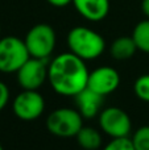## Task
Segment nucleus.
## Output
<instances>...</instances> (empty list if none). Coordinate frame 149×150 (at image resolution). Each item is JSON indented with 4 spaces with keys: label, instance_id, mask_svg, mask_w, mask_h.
<instances>
[{
    "label": "nucleus",
    "instance_id": "nucleus-11",
    "mask_svg": "<svg viewBox=\"0 0 149 150\" xmlns=\"http://www.w3.org/2000/svg\"><path fill=\"white\" fill-rule=\"evenodd\" d=\"M74 98H75L77 109H78L79 113L83 116V119H92V117H95L102 111L103 98H104V96L94 92V91L90 90L89 87L82 90L81 92H79L78 95H75Z\"/></svg>",
    "mask_w": 149,
    "mask_h": 150
},
{
    "label": "nucleus",
    "instance_id": "nucleus-4",
    "mask_svg": "<svg viewBox=\"0 0 149 150\" xmlns=\"http://www.w3.org/2000/svg\"><path fill=\"white\" fill-rule=\"evenodd\" d=\"M83 127V116L78 109L58 108L46 119V128L53 136L62 138L75 137Z\"/></svg>",
    "mask_w": 149,
    "mask_h": 150
},
{
    "label": "nucleus",
    "instance_id": "nucleus-19",
    "mask_svg": "<svg viewBox=\"0 0 149 150\" xmlns=\"http://www.w3.org/2000/svg\"><path fill=\"white\" fill-rule=\"evenodd\" d=\"M46 1L55 8H63L67 7L69 4H73V0H46Z\"/></svg>",
    "mask_w": 149,
    "mask_h": 150
},
{
    "label": "nucleus",
    "instance_id": "nucleus-14",
    "mask_svg": "<svg viewBox=\"0 0 149 150\" xmlns=\"http://www.w3.org/2000/svg\"><path fill=\"white\" fill-rule=\"evenodd\" d=\"M132 38L136 44L137 50L149 54V18L136 24L132 32Z\"/></svg>",
    "mask_w": 149,
    "mask_h": 150
},
{
    "label": "nucleus",
    "instance_id": "nucleus-6",
    "mask_svg": "<svg viewBox=\"0 0 149 150\" xmlns=\"http://www.w3.org/2000/svg\"><path fill=\"white\" fill-rule=\"evenodd\" d=\"M100 129L112 138L128 137L132 129L131 117L118 107H107L99 113Z\"/></svg>",
    "mask_w": 149,
    "mask_h": 150
},
{
    "label": "nucleus",
    "instance_id": "nucleus-17",
    "mask_svg": "<svg viewBox=\"0 0 149 150\" xmlns=\"http://www.w3.org/2000/svg\"><path fill=\"white\" fill-rule=\"evenodd\" d=\"M103 150H136L132 140L128 137H120V138H112V141L107 144Z\"/></svg>",
    "mask_w": 149,
    "mask_h": 150
},
{
    "label": "nucleus",
    "instance_id": "nucleus-1",
    "mask_svg": "<svg viewBox=\"0 0 149 150\" xmlns=\"http://www.w3.org/2000/svg\"><path fill=\"white\" fill-rule=\"evenodd\" d=\"M89 70L82 58L71 52L53 58L48 66V80L52 88L62 96H75L87 87Z\"/></svg>",
    "mask_w": 149,
    "mask_h": 150
},
{
    "label": "nucleus",
    "instance_id": "nucleus-12",
    "mask_svg": "<svg viewBox=\"0 0 149 150\" xmlns=\"http://www.w3.org/2000/svg\"><path fill=\"white\" fill-rule=\"evenodd\" d=\"M137 50V46L135 44L133 38L127 36H121L116 38L115 41L111 44L110 46V53L111 57L115 58L116 61H127L135 55Z\"/></svg>",
    "mask_w": 149,
    "mask_h": 150
},
{
    "label": "nucleus",
    "instance_id": "nucleus-16",
    "mask_svg": "<svg viewBox=\"0 0 149 150\" xmlns=\"http://www.w3.org/2000/svg\"><path fill=\"white\" fill-rule=\"evenodd\" d=\"M132 142L136 150H149V125L139 128L135 132Z\"/></svg>",
    "mask_w": 149,
    "mask_h": 150
},
{
    "label": "nucleus",
    "instance_id": "nucleus-7",
    "mask_svg": "<svg viewBox=\"0 0 149 150\" xmlns=\"http://www.w3.org/2000/svg\"><path fill=\"white\" fill-rule=\"evenodd\" d=\"M13 113L24 121L38 119L45 109V99L37 90H24L12 103Z\"/></svg>",
    "mask_w": 149,
    "mask_h": 150
},
{
    "label": "nucleus",
    "instance_id": "nucleus-15",
    "mask_svg": "<svg viewBox=\"0 0 149 150\" xmlns=\"http://www.w3.org/2000/svg\"><path fill=\"white\" fill-rule=\"evenodd\" d=\"M133 91L140 100L149 103V74L137 78L133 84Z\"/></svg>",
    "mask_w": 149,
    "mask_h": 150
},
{
    "label": "nucleus",
    "instance_id": "nucleus-2",
    "mask_svg": "<svg viewBox=\"0 0 149 150\" xmlns=\"http://www.w3.org/2000/svg\"><path fill=\"white\" fill-rule=\"evenodd\" d=\"M67 46L77 57L83 61H92L103 54L106 42L94 29L87 26H74L67 34Z\"/></svg>",
    "mask_w": 149,
    "mask_h": 150
},
{
    "label": "nucleus",
    "instance_id": "nucleus-22",
    "mask_svg": "<svg viewBox=\"0 0 149 150\" xmlns=\"http://www.w3.org/2000/svg\"><path fill=\"white\" fill-rule=\"evenodd\" d=\"M0 150H4V149H3V146H1V145H0Z\"/></svg>",
    "mask_w": 149,
    "mask_h": 150
},
{
    "label": "nucleus",
    "instance_id": "nucleus-21",
    "mask_svg": "<svg viewBox=\"0 0 149 150\" xmlns=\"http://www.w3.org/2000/svg\"><path fill=\"white\" fill-rule=\"evenodd\" d=\"M0 38H1V26H0Z\"/></svg>",
    "mask_w": 149,
    "mask_h": 150
},
{
    "label": "nucleus",
    "instance_id": "nucleus-3",
    "mask_svg": "<svg viewBox=\"0 0 149 150\" xmlns=\"http://www.w3.org/2000/svg\"><path fill=\"white\" fill-rule=\"evenodd\" d=\"M31 58L25 41L16 36L0 38V73H17L18 69Z\"/></svg>",
    "mask_w": 149,
    "mask_h": 150
},
{
    "label": "nucleus",
    "instance_id": "nucleus-20",
    "mask_svg": "<svg viewBox=\"0 0 149 150\" xmlns=\"http://www.w3.org/2000/svg\"><path fill=\"white\" fill-rule=\"evenodd\" d=\"M141 11L145 15V17L149 18V0H143L141 1Z\"/></svg>",
    "mask_w": 149,
    "mask_h": 150
},
{
    "label": "nucleus",
    "instance_id": "nucleus-13",
    "mask_svg": "<svg viewBox=\"0 0 149 150\" xmlns=\"http://www.w3.org/2000/svg\"><path fill=\"white\" fill-rule=\"evenodd\" d=\"M75 137L79 146L84 150H98L102 145V136L99 130L91 127H82Z\"/></svg>",
    "mask_w": 149,
    "mask_h": 150
},
{
    "label": "nucleus",
    "instance_id": "nucleus-8",
    "mask_svg": "<svg viewBox=\"0 0 149 150\" xmlns=\"http://www.w3.org/2000/svg\"><path fill=\"white\" fill-rule=\"evenodd\" d=\"M17 82L24 90H38L48 80V67L42 59L31 57L17 73Z\"/></svg>",
    "mask_w": 149,
    "mask_h": 150
},
{
    "label": "nucleus",
    "instance_id": "nucleus-5",
    "mask_svg": "<svg viewBox=\"0 0 149 150\" xmlns=\"http://www.w3.org/2000/svg\"><path fill=\"white\" fill-rule=\"evenodd\" d=\"M24 41L31 57L45 59L54 52L57 36L52 25L41 23L29 29Z\"/></svg>",
    "mask_w": 149,
    "mask_h": 150
},
{
    "label": "nucleus",
    "instance_id": "nucleus-9",
    "mask_svg": "<svg viewBox=\"0 0 149 150\" xmlns=\"http://www.w3.org/2000/svg\"><path fill=\"white\" fill-rule=\"evenodd\" d=\"M120 84V75L111 66L98 67L89 75L87 87L102 96L115 92Z\"/></svg>",
    "mask_w": 149,
    "mask_h": 150
},
{
    "label": "nucleus",
    "instance_id": "nucleus-10",
    "mask_svg": "<svg viewBox=\"0 0 149 150\" xmlns=\"http://www.w3.org/2000/svg\"><path fill=\"white\" fill-rule=\"evenodd\" d=\"M77 12L92 23L102 21L110 12V0H73Z\"/></svg>",
    "mask_w": 149,
    "mask_h": 150
},
{
    "label": "nucleus",
    "instance_id": "nucleus-18",
    "mask_svg": "<svg viewBox=\"0 0 149 150\" xmlns=\"http://www.w3.org/2000/svg\"><path fill=\"white\" fill-rule=\"evenodd\" d=\"M8 101H9V90L5 83L0 82V112L5 108Z\"/></svg>",
    "mask_w": 149,
    "mask_h": 150
}]
</instances>
